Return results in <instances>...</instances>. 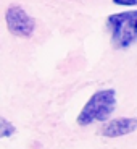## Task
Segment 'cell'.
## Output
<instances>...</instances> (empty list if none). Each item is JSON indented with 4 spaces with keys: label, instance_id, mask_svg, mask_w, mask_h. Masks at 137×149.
Wrapping results in <instances>:
<instances>
[{
    "label": "cell",
    "instance_id": "6da1fadb",
    "mask_svg": "<svg viewBox=\"0 0 137 149\" xmlns=\"http://www.w3.org/2000/svg\"><path fill=\"white\" fill-rule=\"evenodd\" d=\"M111 45L118 50L131 47L137 42V10L113 13L107 18Z\"/></svg>",
    "mask_w": 137,
    "mask_h": 149
},
{
    "label": "cell",
    "instance_id": "7a4b0ae2",
    "mask_svg": "<svg viewBox=\"0 0 137 149\" xmlns=\"http://www.w3.org/2000/svg\"><path fill=\"white\" fill-rule=\"evenodd\" d=\"M116 91L113 88L100 89L94 93L90 99L85 102L82 110L78 115L79 127H87L95 122H105L116 109Z\"/></svg>",
    "mask_w": 137,
    "mask_h": 149
},
{
    "label": "cell",
    "instance_id": "3957f363",
    "mask_svg": "<svg viewBox=\"0 0 137 149\" xmlns=\"http://www.w3.org/2000/svg\"><path fill=\"white\" fill-rule=\"evenodd\" d=\"M7 28L16 37H31L36 29V21L26 10L19 5H10L5 11Z\"/></svg>",
    "mask_w": 137,
    "mask_h": 149
},
{
    "label": "cell",
    "instance_id": "277c9868",
    "mask_svg": "<svg viewBox=\"0 0 137 149\" xmlns=\"http://www.w3.org/2000/svg\"><path fill=\"white\" fill-rule=\"evenodd\" d=\"M137 130V118L136 117H121L108 122L102 130V136L105 138H119L124 134L134 133Z\"/></svg>",
    "mask_w": 137,
    "mask_h": 149
},
{
    "label": "cell",
    "instance_id": "5b68a950",
    "mask_svg": "<svg viewBox=\"0 0 137 149\" xmlns=\"http://www.w3.org/2000/svg\"><path fill=\"white\" fill-rule=\"evenodd\" d=\"M16 131V128H15V125L13 123H10L5 117H2L0 118V138H10L11 134Z\"/></svg>",
    "mask_w": 137,
    "mask_h": 149
},
{
    "label": "cell",
    "instance_id": "8992f818",
    "mask_svg": "<svg viewBox=\"0 0 137 149\" xmlns=\"http://www.w3.org/2000/svg\"><path fill=\"white\" fill-rule=\"evenodd\" d=\"M111 2L116 5H121V7H134V5H137V0H111Z\"/></svg>",
    "mask_w": 137,
    "mask_h": 149
}]
</instances>
